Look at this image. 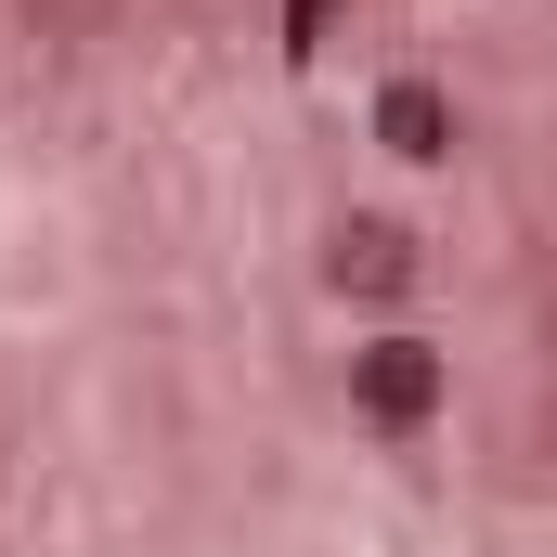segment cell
Wrapping results in <instances>:
<instances>
[{
	"label": "cell",
	"instance_id": "obj_2",
	"mask_svg": "<svg viewBox=\"0 0 557 557\" xmlns=\"http://www.w3.org/2000/svg\"><path fill=\"white\" fill-rule=\"evenodd\" d=\"M376 143L428 169V156H454V104H441L428 78H389V91H376Z\"/></svg>",
	"mask_w": 557,
	"mask_h": 557
},
{
	"label": "cell",
	"instance_id": "obj_3",
	"mask_svg": "<svg viewBox=\"0 0 557 557\" xmlns=\"http://www.w3.org/2000/svg\"><path fill=\"white\" fill-rule=\"evenodd\" d=\"M324 273H337V285H363V298H389V285L416 273V247H403V234H389V221H350V234H337V260H324Z\"/></svg>",
	"mask_w": 557,
	"mask_h": 557
},
{
	"label": "cell",
	"instance_id": "obj_4",
	"mask_svg": "<svg viewBox=\"0 0 557 557\" xmlns=\"http://www.w3.org/2000/svg\"><path fill=\"white\" fill-rule=\"evenodd\" d=\"M324 13H337V0H285V52H311V39H324Z\"/></svg>",
	"mask_w": 557,
	"mask_h": 557
},
{
	"label": "cell",
	"instance_id": "obj_1",
	"mask_svg": "<svg viewBox=\"0 0 557 557\" xmlns=\"http://www.w3.org/2000/svg\"><path fill=\"white\" fill-rule=\"evenodd\" d=\"M350 389H363L376 428H428L441 416V350L428 337H376V350H350Z\"/></svg>",
	"mask_w": 557,
	"mask_h": 557
}]
</instances>
